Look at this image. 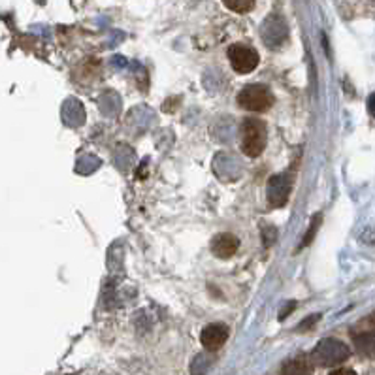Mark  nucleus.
I'll return each instance as SVG.
<instances>
[{
	"label": "nucleus",
	"mask_w": 375,
	"mask_h": 375,
	"mask_svg": "<svg viewBox=\"0 0 375 375\" xmlns=\"http://www.w3.org/2000/svg\"><path fill=\"white\" fill-rule=\"evenodd\" d=\"M238 104L247 111H266L273 106V95L266 85H247L238 95Z\"/></svg>",
	"instance_id": "f03ea898"
},
{
	"label": "nucleus",
	"mask_w": 375,
	"mask_h": 375,
	"mask_svg": "<svg viewBox=\"0 0 375 375\" xmlns=\"http://www.w3.org/2000/svg\"><path fill=\"white\" fill-rule=\"evenodd\" d=\"M311 358L319 366H336V364L345 362L349 358V349L345 343L328 337V340H323L319 343Z\"/></svg>",
	"instance_id": "7ed1b4c3"
},
{
	"label": "nucleus",
	"mask_w": 375,
	"mask_h": 375,
	"mask_svg": "<svg viewBox=\"0 0 375 375\" xmlns=\"http://www.w3.org/2000/svg\"><path fill=\"white\" fill-rule=\"evenodd\" d=\"M266 147V125L260 119H246L241 125V151L247 157H259Z\"/></svg>",
	"instance_id": "f257e3e1"
},
{
	"label": "nucleus",
	"mask_w": 375,
	"mask_h": 375,
	"mask_svg": "<svg viewBox=\"0 0 375 375\" xmlns=\"http://www.w3.org/2000/svg\"><path fill=\"white\" fill-rule=\"evenodd\" d=\"M330 375H356V374L349 368H340V369H334Z\"/></svg>",
	"instance_id": "4468645a"
},
{
	"label": "nucleus",
	"mask_w": 375,
	"mask_h": 375,
	"mask_svg": "<svg viewBox=\"0 0 375 375\" xmlns=\"http://www.w3.org/2000/svg\"><path fill=\"white\" fill-rule=\"evenodd\" d=\"M260 34H262V40H264L266 46H270L272 49H278V47H281L287 42L289 29H287V23L279 15H270L262 23Z\"/></svg>",
	"instance_id": "39448f33"
},
{
	"label": "nucleus",
	"mask_w": 375,
	"mask_h": 375,
	"mask_svg": "<svg viewBox=\"0 0 375 375\" xmlns=\"http://www.w3.org/2000/svg\"><path fill=\"white\" fill-rule=\"evenodd\" d=\"M356 347L360 353L368 356H375V332H362L355 336Z\"/></svg>",
	"instance_id": "9d476101"
},
{
	"label": "nucleus",
	"mask_w": 375,
	"mask_h": 375,
	"mask_svg": "<svg viewBox=\"0 0 375 375\" xmlns=\"http://www.w3.org/2000/svg\"><path fill=\"white\" fill-rule=\"evenodd\" d=\"M209 364H212V358H207L206 355H198L191 364V375H206Z\"/></svg>",
	"instance_id": "f8f14e48"
},
{
	"label": "nucleus",
	"mask_w": 375,
	"mask_h": 375,
	"mask_svg": "<svg viewBox=\"0 0 375 375\" xmlns=\"http://www.w3.org/2000/svg\"><path fill=\"white\" fill-rule=\"evenodd\" d=\"M369 113H372V115H375V95L369 98Z\"/></svg>",
	"instance_id": "2eb2a0df"
},
{
	"label": "nucleus",
	"mask_w": 375,
	"mask_h": 375,
	"mask_svg": "<svg viewBox=\"0 0 375 375\" xmlns=\"http://www.w3.org/2000/svg\"><path fill=\"white\" fill-rule=\"evenodd\" d=\"M239 239L234 236V234H219L215 236L214 241H212V251H214L215 257L219 259H230L234 253L238 251Z\"/></svg>",
	"instance_id": "6e6552de"
},
{
	"label": "nucleus",
	"mask_w": 375,
	"mask_h": 375,
	"mask_svg": "<svg viewBox=\"0 0 375 375\" xmlns=\"http://www.w3.org/2000/svg\"><path fill=\"white\" fill-rule=\"evenodd\" d=\"M319 223H321V217H319V215H317V217L313 219V223H311V227H310V230H308V234H305L304 244H302V247L310 246V241H311V238H313V234H315V230H317Z\"/></svg>",
	"instance_id": "ddd939ff"
},
{
	"label": "nucleus",
	"mask_w": 375,
	"mask_h": 375,
	"mask_svg": "<svg viewBox=\"0 0 375 375\" xmlns=\"http://www.w3.org/2000/svg\"><path fill=\"white\" fill-rule=\"evenodd\" d=\"M313 374V368H311V362L305 358V356H298V358H292L289 362H285V366L281 368V374L279 375H311Z\"/></svg>",
	"instance_id": "1a4fd4ad"
},
{
	"label": "nucleus",
	"mask_w": 375,
	"mask_h": 375,
	"mask_svg": "<svg viewBox=\"0 0 375 375\" xmlns=\"http://www.w3.org/2000/svg\"><path fill=\"white\" fill-rule=\"evenodd\" d=\"M228 58H230V65L238 74H249L257 66H259V53L255 51L253 47L241 46V44H236V46H230L228 49Z\"/></svg>",
	"instance_id": "20e7f679"
},
{
	"label": "nucleus",
	"mask_w": 375,
	"mask_h": 375,
	"mask_svg": "<svg viewBox=\"0 0 375 375\" xmlns=\"http://www.w3.org/2000/svg\"><path fill=\"white\" fill-rule=\"evenodd\" d=\"M291 177L287 174L273 175L270 183H268V200L276 207L285 206L289 200V194H291Z\"/></svg>",
	"instance_id": "423d86ee"
},
{
	"label": "nucleus",
	"mask_w": 375,
	"mask_h": 375,
	"mask_svg": "<svg viewBox=\"0 0 375 375\" xmlns=\"http://www.w3.org/2000/svg\"><path fill=\"white\" fill-rule=\"evenodd\" d=\"M223 4L236 13H247L255 6V0H223Z\"/></svg>",
	"instance_id": "9b49d317"
},
{
	"label": "nucleus",
	"mask_w": 375,
	"mask_h": 375,
	"mask_svg": "<svg viewBox=\"0 0 375 375\" xmlns=\"http://www.w3.org/2000/svg\"><path fill=\"white\" fill-rule=\"evenodd\" d=\"M227 340H228V328L225 326V324H219V323L207 324L206 328L202 330L200 342L207 351L221 349Z\"/></svg>",
	"instance_id": "0eeeda50"
}]
</instances>
